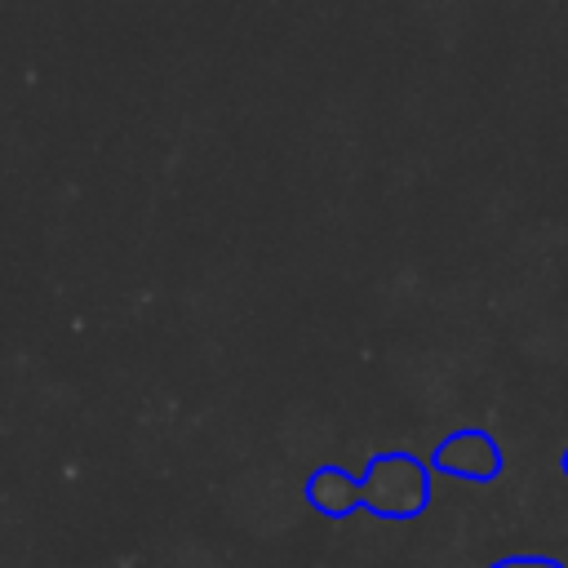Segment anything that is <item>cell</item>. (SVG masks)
<instances>
[{
	"instance_id": "1",
	"label": "cell",
	"mask_w": 568,
	"mask_h": 568,
	"mask_svg": "<svg viewBox=\"0 0 568 568\" xmlns=\"http://www.w3.org/2000/svg\"><path fill=\"white\" fill-rule=\"evenodd\" d=\"M359 497H364L373 510H382V515H408V510L422 506L426 479H422V470H417L408 457H382V462L368 470Z\"/></svg>"
}]
</instances>
